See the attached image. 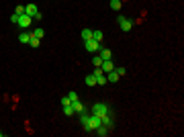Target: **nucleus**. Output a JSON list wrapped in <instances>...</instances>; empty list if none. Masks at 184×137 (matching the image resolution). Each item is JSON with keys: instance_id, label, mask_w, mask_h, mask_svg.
Here are the masks:
<instances>
[{"instance_id": "f257e3e1", "label": "nucleus", "mask_w": 184, "mask_h": 137, "mask_svg": "<svg viewBox=\"0 0 184 137\" xmlns=\"http://www.w3.org/2000/svg\"><path fill=\"white\" fill-rule=\"evenodd\" d=\"M92 113L98 115V117H104V115L111 113V108H108V104H104V103H94V107H92Z\"/></svg>"}, {"instance_id": "f03ea898", "label": "nucleus", "mask_w": 184, "mask_h": 137, "mask_svg": "<svg viewBox=\"0 0 184 137\" xmlns=\"http://www.w3.org/2000/svg\"><path fill=\"white\" fill-rule=\"evenodd\" d=\"M25 15L33 16V19H41V12H39V8L35 4H27L25 6Z\"/></svg>"}, {"instance_id": "7ed1b4c3", "label": "nucleus", "mask_w": 184, "mask_h": 137, "mask_svg": "<svg viewBox=\"0 0 184 137\" xmlns=\"http://www.w3.org/2000/svg\"><path fill=\"white\" fill-rule=\"evenodd\" d=\"M31 23H33V16H29V15H21L19 16V27L21 29H27V27H31Z\"/></svg>"}, {"instance_id": "20e7f679", "label": "nucleus", "mask_w": 184, "mask_h": 137, "mask_svg": "<svg viewBox=\"0 0 184 137\" xmlns=\"http://www.w3.org/2000/svg\"><path fill=\"white\" fill-rule=\"evenodd\" d=\"M92 74L96 76V84H98V86H102V84H107V74L102 72L100 68H96V70H94Z\"/></svg>"}, {"instance_id": "39448f33", "label": "nucleus", "mask_w": 184, "mask_h": 137, "mask_svg": "<svg viewBox=\"0 0 184 137\" xmlns=\"http://www.w3.org/2000/svg\"><path fill=\"white\" fill-rule=\"evenodd\" d=\"M100 125H102V119L98 115H90V131H96Z\"/></svg>"}, {"instance_id": "423d86ee", "label": "nucleus", "mask_w": 184, "mask_h": 137, "mask_svg": "<svg viewBox=\"0 0 184 137\" xmlns=\"http://www.w3.org/2000/svg\"><path fill=\"white\" fill-rule=\"evenodd\" d=\"M84 45H86L88 51H100V43H98V41H94V39L84 41Z\"/></svg>"}, {"instance_id": "0eeeda50", "label": "nucleus", "mask_w": 184, "mask_h": 137, "mask_svg": "<svg viewBox=\"0 0 184 137\" xmlns=\"http://www.w3.org/2000/svg\"><path fill=\"white\" fill-rule=\"evenodd\" d=\"M119 25H121L123 31H131L133 29V23H131L129 19H125V16H119Z\"/></svg>"}, {"instance_id": "6e6552de", "label": "nucleus", "mask_w": 184, "mask_h": 137, "mask_svg": "<svg viewBox=\"0 0 184 137\" xmlns=\"http://www.w3.org/2000/svg\"><path fill=\"white\" fill-rule=\"evenodd\" d=\"M80 121H82V127L86 129V131H90V115L80 113Z\"/></svg>"}, {"instance_id": "1a4fd4ad", "label": "nucleus", "mask_w": 184, "mask_h": 137, "mask_svg": "<svg viewBox=\"0 0 184 137\" xmlns=\"http://www.w3.org/2000/svg\"><path fill=\"white\" fill-rule=\"evenodd\" d=\"M100 70L107 74V72H111V70H115V64H113L111 59H104V62H102V66H100Z\"/></svg>"}, {"instance_id": "9d476101", "label": "nucleus", "mask_w": 184, "mask_h": 137, "mask_svg": "<svg viewBox=\"0 0 184 137\" xmlns=\"http://www.w3.org/2000/svg\"><path fill=\"white\" fill-rule=\"evenodd\" d=\"M72 107H74V113H76V115L84 113V104L80 103V100H74V103H72Z\"/></svg>"}, {"instance_id": "9b49d317", "label": "nucleus", "mask_w": 184, "mask_h": 137, "mask_svg": "<svg viewBox=\"0 0 184 137\" xmlns=\"http://www.w3.org/2000/svg\"><path fill=\"white\" fill-rule=\"evenodd\" d=\"M117 80H119V74H117L115 70L107 72V82H117Z\"/></svg>"}, {"instance_id": "f8f14e48", "label": "nucleus", "mask_w": 184, "mask_h": 137, "mask_svg": "<svg viewBox=\"0 0 184 137\" xmlns=\"http://www.w3.org/2000/svg\"><path fill=\"white\" fill-rule=\"evenodd\" d=\"M100 119H102V125H107L108 129L113 127V117H111V113H108V115H104V117H100Z\"/></svg>"}, {"instance_id": "ddd939ff", "label": "nucleus", "mask_w": 184, "mask_h": 137, "mask_svg": "<svg viewBox=\"0 0 184 137\" xmlns=\"http://www.w3.org/2000/svg\"><path fill=\"white\" fill-rule=\"evenodd\" d=\"M94 133H98L100 137H107V135H108V127H107V125H100V127H98Z\"/></svg>"}, {"instance_id": "4468645a", "label": "nucleus", "mask_w": 184, "mask_h": 137, "mask_svg": "<svg viewBox=\"0 0 184 137\" xmlns=\"http://www.w3.org/2000/svg\"><path fill=\"white\" fill-rule=\"evenodd\" d=\"M84 82H86V86H96V76H94V74H90V76H86V80H84Z\"/></svg>"}, {"instance_id": "2eb2a0df", "label": "nucleus", "mask_w": 184, "mask_h": 137, "mask_svg": "<svg viewBox=\"0 0 184 137\" xmlns=\"http://www.w3.org/2000/svg\"><path fill=\"white\" fill-rule=\"evenodd\" d=\"M98 53H100V57L102 59H111V49H104V47H100V51H98Z\"/></svg>"}, {"instance_id": "dca6fc26", "label": "nucleus", "mask_w": 184, "mask_h": 137, "mask_svg": "<svg viewBox=\"0 0 184 137\" xmlns=\"http://www.w3.org/2000/svg\"><path fill=\"white\" fill-rule=\"evenodd\" d=\"M19 41H21V43H29V41H31V33H21Z\"/></svg>"}, {"instance_id": "f3484780", "label": "nucleus", "mask_w": 184, "mask_h": 137, "mask_svg": "<svg viewBox=\"0 0 184 137\" xmlns=\"http://www.w3.org/2000/svg\"><path fill=\"white\" fill-rule=\"evenodd\" d=\"M82 39H84V41L92 39V31H90V29H82Z\"/></svg>"}, {"instance_id": "a211bd4d", "label": "nucleus", "mask_w": 184, "mask_h": 137, "mask_svg": "<svg viewBox=\"0 0 184 137\" xmlns=\"http://www.w3.org/2000/svg\"><path fill=\"white\" fill-rule=\"evenodd\" d=\"M102 62H104V59H102L100 55H94V57H92V64L96 66V68H100V66H102Z\"/></svg>"}, {"instance_id": "6ab92c4d", "label": "nucleus", "mask_w": 184, "mask_h": 137, "mask_svg": "<svg viewBox=\"0 0 184 137\" xmlns=\"http://www.w3.org/2000/svg\"><path fill=\"white\" fill-rule=\"evenodd\" d=\"M92 39L100 43V41H102V33H100V31H92Z\"/></svg>"}, {"instance_id": "aec40b11", "label": "nucleus", "mask_w": 184, "mask_h": 137, "mask_svg": "<svg viewBox=\"0 0 184 137\" xmlns=\"http://www.w3.org/2000/svg\"><path fill=\"white\" fill-rule=\"evenodd\" d=\"M63 113L68 115V117H72V115H76V113H74V107H72V104H68V107H63Z\"/></svg>"}, {"instance_id": "412c9836", "label": "nucleus", "mask_w": 184, "mask_h": 137, "mask_svg": "<svg viewBox=\"0 0 184 137\" xmlns=\"http://www.w3.org/2000/svg\"><path fill=\"white\" fill-rule=\"evenodd\" d=\"M31 35H33V37H37V39H41V37L45 35V31H43V29H35V31H33Z\"/></svg>"}, {"instance_id": "4be33fe9", "label": "nucleus", "mask_w": 184, "mask_h": 137, "mask_svg": "<svg viewBox=\"0 0 184 137\" xmlns=\"http://www.w3.org/2000/svg\"><path fill=\"white\" fill-rule=\"evenodd\" d=\"M111 8L113 10H119V8H121V0H111Z\"/></svg>"}, {"instance_id": "5701e85b", "label": "nucleus", "mask_w": 184, "mask_h": 137, "mask_svg": "<svg viewBox=\"0 0 184 137\" xmlns=\"http://www.w3.org/2000/svg\"><path fill=\"white\" fill-rule=\"evenodd\" d=\"M39 41H41V39H37V37H33V35H31L29 45H31V47H39Z\"/></svg>"}, {"instance_id": "b1692460", "label": "nucleus", "mask_w": 184, "mask_h": 137, "mask_svg": "<svg viewBox=\"0 0 184 137\" xmlns=\"http://www.w3.org/2000/svg\"><path fill=\"white\" fill-rule=\"evenodd\" d=\"M115 72L119 74V76H125V74H127V70L123 68V66H119V68H115Z\"/></svg>"}, {"instance_id": "393cba45", "label": "nucleus", "mask_w": 184, "mask_h": 137, "mask_svg": "<svg viewBox=\"0 0 184 137\" xmlns=\"http://www.w3.org/2000/svg\"><path fill=\"white\" fill-rule=\"evenodd\" d=\"M68 104H72V100H70L68 96H63L62 98V107H68Z\"/></svg>"}, {"instance_id": "a878e982", "label": "nucleus", "mask_w": 184, "mask_h": 137, "mask_svg": "<svg viewBox=\"0 0 184 137\" xmlns=\"http://www.w3.org/2000/svg\"><path fill=\"white\" fill-rule=\"evenodd\" d=\"M15 15H25V6H16V10H15Z\"/></svg>"}, {"instance_id": "bb28decb", "label": "nucleus", "mask_w": 184, "mask_h": 137, "mask_svg": "<svg viewBox=\"0 0 184 137\" xmlns=\"http://www.w3.org/2000/svg\"><path fill=\"white\" fill-rule=\"evenodd\" d=\"M68 98H70V100H72V103H74V100H78V94H76V92H74V90H72V92L68 94Z\"/></svg>"}, {"instance_id": "cd10ccee", "label": "nucleus", "mask_w": 184, "mask_h": 137, "mask_svg": "<svg viewBox=\"0 0 184 137\" xmlns=\"http://www.w3.org/2000/svg\"><path fill=\"white\" fill-rule=\"evenodd\" d=\"M10 23H15V25L19 23V15H12V16H10Z\"/></svg>"}, {"instance_id": "c85d7f7f", "label": "nucleus", "mask_w": 184, "mask_h": 137, "mask_svg": "<svg viewBox=\"0 0 184 137\" xmlns=\"http://www.w3.org/2000/svg\"><path fill=\"white\" fill-rule=\"evenodd\" d=\"M2 135H4V133H2V131H0V137H2Z\"/></svg>"}]
</instances>
